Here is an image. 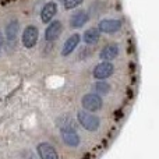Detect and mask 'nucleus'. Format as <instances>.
Returning a JSON list of instances; mask_svg holds the SVG:
<instances>
[{
	"mask_svg": "<svg viewBox=\"0 0 159 159\" xmlns=\"http://www.w3.org/2000/svg\"><path fill=\"white\" fill-rule=\"evenodd\" d=\"M88 20H89V17H88L87 11L80 10L71 16V18H70V25H71V28H81L87 24Z\"/></svg>",
	"mask_w": 159,
	"mask_h": 159,
	"instance_id": "9d476101",
	"label": "nucleus"
},
{
	"mask_svg": "<svg viewBox=\"0 0 159 159\" xmlns=\"http://www.w3.org/2000/svg\"><path fill=\"white\" fill-rule=\"evenodd\" d=\"M3 45H4V38H3V34L0 32V50H2Z\"/></svg>",
	"mask_w": 159,
	"mask_h": 159,
	"instance_id": "f3484780",
	"label": "nucleus"
},
{
	"mask_svg": "<svg viewBox=\"0 0 159 159\" xmlns=\"http://www.w3.org/2000/svg\"><path fill=\"white\" fill-rule=\"evenodd\" d=\"M119 55V46L116 43H110V45H106L103 49L101 50V59L105 61H110Z\"/></svg>",
	"mask_w": 159,
	"mask_h": 159,
	"instance_id": "f8f14e48",
	"label": "nucleus"
},
{
	"mask_svg": "<svg viewBox=\"0 0 159 159\" xmlns=\"http://www.w3.org/2000/svg\"><path fill=\"white\" fill-rule=\"evenodd\" d=\"M56 11H57V6L55 2H49L43 6L41 11V20L43 22H49L52 21V18L56 16Z\"/></svg>",
	"mask_w": 159,
	"mask_h": 159,
	"instance_id": "9b49d317",
	"label": "nucleus"
},
{
	"mask_svg": "<svg viewBox=\"0 0 159 159\" xmlns=\"http://www.w3.org/2000/svg\"><path fill=\"white\" fill-rule=\"evenodd\" d=\"M82 106L87 112H96L102 107V98L96 93H87L82 98Z\"/></svg>",
	"mask_w": 159,
	"mask_h": 159,
	"instance_id": "7ed1b4c3",
	"label": "nucleus"
},
{
	"mask_svg": "<svg viewBox=\"0 0 159 159\" xmlns=\"http://www.w3.org/2000/svg\"><path fill=\"white\" fill-rule=\"evenodd\" d=\"M80 38H81V36H80L78 34H74V35L70 36V38L64 42V46H63V50H61V55H63V56H69L70 53H71L73 50L77 48V45L80 43Z\"/></svg>",
	"mask_w": 159,
	"mask_h": 159,
	"instance_id": "ddd939ff",
	"label": "nucleus"
},
{
	"mask_svg": "<svg viewBox=\"0 0 159 159\" xmlns=\"http://www.w3.org/2000/svg\"><path fill=\"white\" fill-rule=\"evenodd\" d=\"M113 71H115V67L110 61H102L93 69V77L96 80H105L110 77L113 74Z\"/></svg>",
	"mask_w": 159,
	"mask_h": 159,
	"instance_id": "39448f33",
	"label": "nucleus"
},
{
	"mask_svg": "<svg viewBox=\"0 0 159 159\" xmlns=\"http://www.w3.org/2000/svg\"><path fill=\"white\" fill-rule=\"evenodd\" d=\"M14 0H2V6H7L10 4V3H13Z\"/></svg>",
	"mask_w": 159,
	"mask_h": 159,
	"instance_id": "a211bd4d",
	"label": "nucleus"
},
{
	"mask_svg": "<svg viewBox=\"0 0 159 159\" xmlns=\"http://www.w3.org/2000/svg\"><path fill=\"white\" fill-rule=\"evenodd\" d=\"M38 38H39V31L35 25H28L27 28L24 30L22 32V45L25 48H34L38 42Z\"/></svg>",
	"mask_w": 159,
	"mask_h": 159,
	"instance_id": "f03ea898",
	"label": "nucleus"
},
{
	"mask_svg": "<svg viewBox=\"0 0 159 159\" xmlns=\"http://www.w3.org/2000/svg\"><path fill=\"white\" fill-rule=\"evenodd\" d=\"M81 3H82V0H64V7L67 10H73V8L78 7Z\"/></svg>",
	"mask_w": 159,
	"mask_h": 159,
	"instance_id": "dca6fc26",
	"label": "nucleus"
},
{
	"mask_svg": "<svg viewBox=\"0 0 159 159\" xmlns=\"http://www.w3.org/2000/svg\"><path fill=\"white\" fill-rule=\"evenodd\" d=\"M61 138L64 144L69 147H77L80 144V135L73 126L61 127Z\"/></svg>",
	"mask_w": 159,
	"mask_h": 159,
	"instance_id": "20e7f679",
	"label": "nucleus"
},
{
	"mask_svg": "<svg viewBox=\"0 0 159 159\" xmlns=\"http://www.w3.org/2000/svg\"><path fill=\"white\" fill-rule=\"evenodd\" d=\"M61 31H63V25H61V22L60 21H53V22H50L49 27H48L46 31H45V38H46V41L53 42L60 36Z\"/></svg>",
	"mask_w": 159,
	"mask_h": 159,
	"instance_id": "6e6552de",
	"label": "nucleus"
},
{
	"mask_svg": "<svg viewBox=\"0 0 159 159\" xmlns=\"http://www.w3.org/2000/svg\"><path fill=\"white\" fill-rule=\"evenodd\" d=\"M82 38H84V42L87 45H95L101 38V32H99L98 28H89L84 32Z\"/></svg>",
	"mask_w": 159,
	"mask_h": 159,
	"instance_id": "4468645a",
	"label": "nucleus"
},
{
	"mask_svg": "<svg viewBox=\"0 0 159 159\" xmlns=\"http://www.w3.org/2000/svg\"><path fill=\"white\" fill-rule=\"evenodd\" d=\"M121 28V21L119 20H102L99 22V32L105 34H115Z\"/></svg>",
	"mask_w": 159,
	"mask_h": 159,
	"instance_id": "0eeeda50",
	"label": "nucleus"
},
{
	"mask_svg": "<svg viewBox=\"0 0 159 159\" xmlns=\"http://www.w3.org/2000/svg\"><path fill=\"white\" fill-rule=\"evenodd\" d=\"M93 91H95L96 95H106L107 92L110 91V85L107 84V82H105L103 80H101V81H98L95 85H93Z\"/></svg>",
	"mask_w": 159,
	"mask_h": 159,
	"instance_id": "2eb2a0df",
	"label": "nucleus"
},
{
	"mask_svg": "<svg viewBox=\"0 0 159 159\" xmlns=\"http://www.w3.org/2000/svg\"><path fill=\"white\" fill-rule=\"evenodd\" d=\"M78 121L84 129H87L88 131H96L99 127V117H96L95 115H92L91 112L87 110H80L78 115Z\"/></svg>",
	"mask_w": 159,
	"mask_h": 159,
	"instance_id": "f257e3e1",
	"label": "nucleus"
},
{
	"mask_svg": "<svg viewBox=\"0 0 159 159\" xmlns=\"http://www.w3.org/2000/svg\"><path fill=\"white\" fill-rule=\"evenodd\" d=\"M38 154H39V157H41V159H59L57 151L48 143L39 144L38 145Z\"/></svg>",
	"mask_w": 159,
	"mask_h": 159,
	"instance_id": "1a4fd4ad",
	"label": "nucleus"
},
{
	"mask_svg": "<svg viewBox=\"0 0 159 159\" xmlns=\"http://www.w3.org/2000/svg\"><path fill=\"white\" fill-rule=\"evenodd\" d=\"M17 35H18V21L13 20V21H10L7 24V27H6V38H7V45L10 49L16 48Z\"/></svg>",
	"mask_w": 159,
	"mask_h": 159,
	"instance_id": "423d86ee",
	"label": "nucleus"
}]
</instances>
